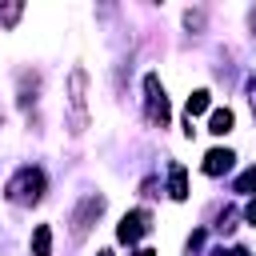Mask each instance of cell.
I'll return each instance as SVG.
<instances>
[{
	"instance_id": "obj_1",
	"label": "cell",
	"mask_w": 256,
	"mask_h": 256,
	"mask_svg": "<svg viewBox=\"0 0 256 256\" xmlns=\"http://www.w3.org/2000/svg\"><path fill=\"white\" fill-rule=\"evenodd\" d=\"M44 196V172L40 168H20L12 180H8V200L16 204H36Z\"/></svg>"
},
{
	"instance_id": "obj_2",
	"label": "cell",
	"mask_w": 256,
	"mask_h": 256,
	"mask_svg": "<svg viewBox=\"0 0 256 256\" xmlns=\"http://www.w3.org/2000/svg\"><path fill=\"white\" fill-rule=\"evenodd\" d=\"M88 76H84V68H76L72 76H68V104H72V132H84L88 128Z\"/></svg>"
},
{
	"instance_id": "obj_3",
	"label": "cell",
	"mask_w": 256,
	"mask_h": 256,
	"mask_svg": "<svg viewBox=\"0 0 256 256\" xmlns=\"http://www.w3.org/2000/svg\"><path fill=\"white\" fill-rule=\"evenodd\" d=\"M144 92H148V120L164 128L168 124V100H164V88H160V76L156 72L144 76Z\"/></svg>"
},
{
	"instance_id": "obj_4",
	"label": "cell",
	"mask_w": 256,
	"mask_h": 256,
	"mask_svg": "<svg viewBox=\"0 0 256 256\" xmlns=\"http://www.w3.org/2000/svg\"><path fill=\"white\" fill-rule=\"evenodd\" d=\"M144 232H148V212H128V216L120 220V228H116V236H120L124 244H136Z\"/></svg>"
},
{
	"instance_id": "obj_5",
	"label": "cell",
	"mask_w": 256,
	"mask_h": 256,
	"mask_svg": "<svg viewBox=\"0 0 256 256\" xmlns=\"http://www.w3.org/2000/svg\"><path fill=\"white\" fill-rule=\"evenodd\" d=\"M100 212H104V196H88V200L80 204V212H76V236H84V232H88V220L100 216Z\"/></svg>"
},
{
	"instance_id": "obj_6",
	"label": "cell",
	"mask_w": 256,
	"mask_h": 256,
	"mask_svg": "<svg viewBox=\"0 0 256 256\" xmlns=\"http://www.w3.org/2000/svg\"><path fill=\"white\" fill-rule=\"evenodd\" d=\"M232 160H236V156H232L228 148H212V152L204 156V172H208V176H220V172L232 168Z\"/></svg>"
},
{
	"instance_id": "obj_7",
	"label": "cell",
	"mask_w": 256,
	"mask_h": 256,
	"mask_svg": "<svg viewBox=\"0 0 256 256\" xmlns=\"http://www.w3.org/2000/svg\"><path fill=\"white\" fill-rule=\"evenodd\" d=\"M32 256H52V228L48 224H36V232H32Z\"/></svg>"
},
{
	"instance_id": "obj_8",
	"label": "cell",
	"mask_w": 256,
	"mask_h": 256,
	"mask_svg": "<svg viewBox=\"0 0 256 256\" xmlns=\"http://www.w3.org/2000/svg\"><path fill=\"white\" fill-rule=\"evenodd\" d=\"M208 132H216V136L232 132V112H228V108H216V112H212V120H208Z\"/></svg>"
},
{
	"instance_id": "obj_9",
	"label": "cell",
	"mask_w": 256,
	"mask_h": 256,
	"mask_svg": "<svg viewBox=\"0 0 256 256\" xmlns=\"http://www.w3.org/2000/svg\"><path fill=\"white\" fill-rule=\"evenodd\" d=\"M188 196V176L180 164H172V200H184Z\"/></svg>"
},
{
	"instance_id": "obj_10",
	"label": "cell",
	"mask_w": 256,
	"mask_h": 256,
	"mask_svg": "<svg viewBox=\"0 0 256 256\" xmlns=\"http://www.w3.org/2000/svg\"><path fill=\"white\" fill-rule=\"evenodd\" d=\"M204 108H208V92L200 88V92H192V96H188V120H192V116H200Z\"/></svg>"
},
{
	"instance_id": "obj_11",
	"label": "cell",
	"mask_w": 256,
	"mask_h": 256,
	"mask_svg": "<svg viewBox=\"0 0 256 256\" xmlns=\"http://www.w3.org/2000/svg\"><path fill=\"white\" fill-rule=\"evenodd\" d=\"M236 192H256V168H248V172L236 180Z\"/></svg>"
},
{
	"instance_id": "obj_12",
	"label": "cell",
	"mask_w": 256,
	"mask_h": 256,
	"mask_svg": "<svg viewBox=\"0 0 256 256\" xmlns=\"http://www.w3.org/2000/svg\"><path fill=\"white\" fill-rule=\"evenodd\" d=\"M16 16H20V4H8V8H0V20H4V24H12Z\"/></svg>"
},
{
	"instance_id": "obj_13",
	"label": "cell",
	"mask_w": 256,
	"mask_h": 256,
	"mask_svg": "<svg viewBox=\"0 0 256 256\" xmlns=\"http://www.w3.org/2000/svg\"><path fill=\"white\" fill-rule=\"evenodd\" d=\"M244 220H248V224H256V200H248V208H244Z\"/></svg>"
},
{
	"instance_id": "obj_14",
	"label": "cell",
	"mask_w": 256,
	"mask_h": 256,
	"mask_svg": "<svg viewBox=\"0 0 256 256\" xmlns=\"http://www.w3.org/2000/svg\"><path fill=\"white\" fill-rule=\"evenodd\" d=\"M132 256H156V252H152V248H140V252H132Z\"/></svg>"
},
{
	"instance_id": "obj_15",
	"label": "cell",
	"mask_w": 256,
	"mask_h": 256,
	"mask_svg": "<svg viewBox=\"0 0 256 256\" xmlns=\"http://www.w3.org/2000/svg\"><path fill=\"white\" fill-rule=\"evenodd\" d=\"M100 256H112V252H100Z\"/></svg>"
}]
</instances>
